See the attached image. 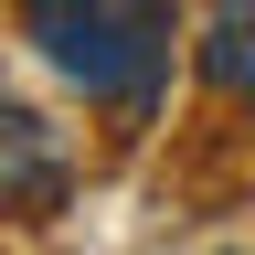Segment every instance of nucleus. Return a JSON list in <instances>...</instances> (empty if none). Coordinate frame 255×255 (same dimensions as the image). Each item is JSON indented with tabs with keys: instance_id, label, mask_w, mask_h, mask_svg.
I'll return each instance as SVG.
<instances>
[{
	"instance_id": "nucleus-1",
	"label": "nucleus",
	"mask_w": 255,
	"mask_h": 255,
	"mask_svg": "<svg viewBox=\"0 0 255 255\" xmlns=\"http://www.w3.org/2000/svg\"><path fill=\"white\" fill-rule=\"evenodd\" d=\"M21 32L43 43L53 75H75L85 96H107L128 117H149L159 75H170V11L159 0H32Z\"/></svg>"
},
{
	"instance_id": "nucleus-2",
	"label": "nucleus",
	"mask_w": 255,
	"mask_h": 255,
	"mask_svg": "<svg viewBox=\"0 0 255 255\" xmlns=\"http://www.w3.org/2000/svg\"><path fill=\"white\" fill-rule=\"evenodd\" d=\"M202 75L223 96H255V0H213V32H202Z\"/></svg>"
}]
</instances>
